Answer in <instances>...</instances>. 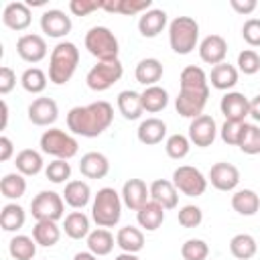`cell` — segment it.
<instances>
[{"label": "cell", "instance_id": "obj_1", "mask_svg": "<svg viewBox=\"0 0 260 260\" xmlns=\"http://www.w3.org/2000/svg\"><path fill=\"white\" fill-rule=\"evenodd\" d=\"M114 120V108L106 100L91 102L87 106H75L67 114V128L73 134L95 138L110 128Z\"/></svg>", "mask_w": 260, "mask_h": 260}, {"label": "cell", "instance_id": "obj_2", "mask_svg": "<svg viewBox=\"0 0 260 260\" xmlns=\"http://www.w3.org/2000/svg\"><path fill=\"white\" fill-rule=\"evenodd\" d=\"M77 65H79V49L75 47V43L63 41L51 53V59H49V79L55 85H63V83H67L73 77Z\"/></svg>", "mask_w": 260, "mask_h": 260}, {"label": "cell", "instance_id": "obj_3", "mask_svg": "<svg viewBox=\"0 0 260 260\" xmlns=\"http://www.w3.org/2000/svg\"><path fill=\"white\" fill-rule=\"evenodd\" d=\"M122 195L112 189V187H104L98 191V195L93 197V205H91V217L98 223V228H114L120 217H122Z\"/></svg>", "mask_w": 260, "mask_h": 260}, {"label": "cell", "instance_id": "obj_4", "mask_svg": "<svg viewBox=\"0 0 260 260\" xmlns=\"http://www.w3.org/2000/svg\"><path fill=\"white\" fill-rule=\"evenodd\" d=\"M199 41V24L191 16H177L169 24V43L177 55H189Z\"/></svg>", "mask_w": 260, "mask_h": 260}, {"label": "cell", "instance_id": "obj_5", "mask_svg": "<svg viewBox=\"0 0 260 260\" xmlns=\"http://www.w3.org/2000/svg\"><path fill=\"white\" fill-rule=\"evenodd\" d=\"M85 49L98 61H118L120 45L116 35L108 26H93L85 35Z\"/></svg>", "mask_w": 260, "mask_h": 260}, {"label": "cell", "instance_id": "obj_6", "mask_svg": "<svg viewBox=\"0 0 260 260\" xmlns=\"http://www.w3.org/2000/svg\"><path fill=\"white\" fill-rule=\"evenodd\" d=\"M41 150L45 154L55 156V158L69 160V158H73L77 154L79 144L65 130H61V128H49V130H45L41 134Z\"/></svg>", "mask_w": 260, "mask_h": 260}, {"label": "cell", "instance_id": "obj_7", "mask_svg": "<svg viewBox=\"0 0 260 260\" xmlns=\"http://www.w3.org/2000/svg\"><path fill=\"white\" fill-rule=\"evenodd\" d=\"M30 213L37 221H59L65 213V199L55 191H41L30 201Z\"/></svg>", "mask_w": 260, "mask_h": 260}, {"label": "cell", "instance_id": "obj_8", "mask_svg": "<svg viewBox=\"0 0 260 260\" xmlns=\"http://www.w3.org/2000/svg\"><path fill=\"white\" fill-rule=\"evenodd\" d=\"M122 75H124V67L120 61H98V65H93L87 71L85 81L91 91H106L114 83H118Z\"/></svg>", "mask_w": 260, "mask_h": 260}, {"label": "cell", "instance_id": "obj_9", "mask_svg": "<svg viewBox=\"0 0 260 260\" xmlns=\"http://www.w3.org/2000/svg\"><path fill=\"white\" fill-rule=\"evenodd\" d=\"M209 98V85L207 87H181L179 95L175 98V108L183 118H197L203 114V108Z\"/></svg>", "mask_w": 260, "mask_h": 260}, {"label": "cell", "instance_id": "obj_10", "mask_svg": "<svg viewBox=\"0 0 260 260\" xmlns=\"http://www.w3.org/2000/svg\"><path fill=\"white\" fill-rule=\"evenodd\" d=\"M173 185L187 197H199L207 189V179L199 169L191 165H181L173 171Z\"/></svg>", "mask_w": 260, "mask_h": 260}, {"label": "cell", "instance_id": "obj_11", "mask_svg": "<svg viewBox=\"0 0 260 260\" xmlns=\"http://www.w3.org/2000/svg\"><path fill=\"white\" fill-rule=\"evenodd\" d=\"M215 136H217V126H215V120L211 116L201 114V116L191 120V124H189V140L195 146H199V148L211 146Z\"/></svg>", "mask_w": 260, "mask_h": 260}, {"label": "cell", "instance_id": "obj_12", "mask_svg": "<svg viewBox=\"0 0 260 260\" xmlns=\"http://www.w3.org/2000/svg\"><path fill=\"white\" fill-rule=\"evenodd\" d=\"M16 53L26 63H39L47 57V43L41 35H35V32L22 35L16 41Z\"/></svg>", "mask_w": 260, "mask_h": 260}, {"label": "cell", "instance_id": "obj_13", "mask_svg": "<svg viewBox=\"0 0 260 260\" xmlns=\"http://www.w3.org/2000/svg\"><path fill=\"white\" fill-rule=\"evenodd\" d=\"M219 110L225 120L244 122V118L250 116V100L240 91H228L219 102Z\"/></svg>", "mask_w": 260, "mask_h": 260}, {"label": "cell", "instance_id": "obj_14", "mask_svg": "<svg viewBox=\"0 0 260 260\" xmlns=\"http://www.w3.org/2000/svg\"><path fill=\"white\" fill-rule=\"evenodd\" d=\"M59 118V106L53 98H37L28 106V120L35 126H51Z\"/></svg>", "mask_w": 260, "mask_h": 260}, {"label": "cell", "instance_id": "obj_15", "mask_svg": "<svg viewBox=\"0 0 260 260\" xmlns=\"http://www.w3.org/2000/svg\"><path fill=\"white\" fill-rule=\"evenodd\" d=\"M228 55V41L221 35H207L199 43V57L207 65H219L225 61Z\"/></svg>", "mask_w": 260, "mask_h": 260}, {"label": "cell", "instance_id": "obj_16", "mask_svg": "<svg viewBox=\"0 0 260 260\" xmlns=\"http://www.w3.org/2000/svg\"><path fill=\"white\" fill-rule=\"evenodd\" d=\"M120 195L128 209L138 211L140 207H144L150 201V187H146V183L142 179H128L124 183Z\"/></svg>", "mask_w": 260, "mask_h": 260}, {"label": "cell", "instance_id": "obj_17", "mask_svg": "<svg viewBox=\"0 0 260 260\" xmlns=\"http://www.w3.org/2000/svg\"><path fill=\"white\" fill-rule=\"evenodd\" d=\"M41 28L49 37L61 39V37L69 35V30H71V18L63 10L51 8V10H45L41 14Z\"/></svg>", "mask_w": 260, "mask_h": 260}, {"label": "cell", "instance_id": "obj_18", "mask_svg": "<svg viewBox=\"0 0 260 260\" xmlns=\"http://www.w3.org/2000/svg\"><path fill=\"white\" fill-rule=\"evenodd\" d=\"M209 183L217 191H232L240 183V171L232 162H215L209 169Z\"/></svg>", "mask_w": 260, "mask_h": 260}, {"label": "cell", "instance_id": "obj_19", "mask_svg": "<svg viewBox=\"0 0 260 260\" xmlns=\"http://www.w3.org/2000/svg\"><path fill=\"white\" fill-rule=\"evenodd\" d=\"M30 20H32V14H30V8L26 2H8L4 6V12H2V22L10 28V30H26L30 26Z\"/></svg>", "mask_w": 260, "mask_h": 260}, {"label": "cell", "instance_id": "obj_20", "mask_svg": "<svg viewBox=\"0 0 260 260\" xmlns=\"http://www.w3.org/2000/svg\"><path fill=\"white\" fill-rule=\"evenodd\" d=\"M79 171L87 179H104L110 173V160L102 152H85L79 160Z\"/></svg>", "mask_w": 260, "mask_h": 260}, {"label": "cell", "instance_id": "obj_21", "mask_svg": "<svg viewBox=\"0 0 260 260\" xmlns=\"http://www.w3.org/2000/svg\"><path fill=\"white\" fill-rule=\"evenodd\" d=\"M165 26H167V12L160 8H150L138 18V30L146 39L158 37Z\"/></svg>", "mask_w": 260, "mask_h": 260}, {"label": "cell", "instance_id": "obj_22", "mask_svg": "<svg viewBox=\"0 0 260 260\" xmlns=\"http://www.w3.org/2000/svg\"><path fill=\"white\" fill-rule=\"evenodd\" d=\"M136 136L142 144L146 146H154L158 142H162V138L167 136V124L160 118H146L140 122Z\"/></svg>", "mask_w": 260, "mask_h": 260}, {"label": "cell", "instance_id": "obj_23", "mask_svg": "<svg viewBox=\"0 0 260 260\" xmlns=\"http://www.w3.org/2000/svg\"><path fill=\"white\" fill-rule=\"evenodd\" d=\"M150 199L156 201L158 205H162L165 209H175L179 203V191L173 185V181L156 179L150 185Z\"/></svg>", "mask_w": 260, "mask_h": 260}, {"label": "cell", "instance_id": "obj_24", "mask_svg": "<svg viewBox=\"0 0 260 260\" xmlns=\"http://www.w3.org/2000/svg\"><path fill=\"white\" fill-rule=\"evenodd\" d=\"M136 219H138V225L140 228H144L146 232H154L165 221V207L150 199L144 207H140L136 211Z\"/></svg>", "mask_w": 260, "mask_h": 260}, {"label": "cell", "instance_id": "obj_25", "mask_svg": "<svg viewBox=\"0 0 260 260\" xmlns=\"http://www.w3.org/2000/svg\"><path fill=\"white\" fill-rule=\"evenodd\" d=\"M102 8L106 12H116V14H138L146 12L152 8V0H102Z\"/></svg>", "mask_w": 260, "mask_h": 260}, {"label": "cell", "instance_id": "obj_26", "mask_svg": "<svg viewBox=\"0 0 260 260\" xmlns=\"http://www.w3.org/2000/svg\"><path fill=\"white\" fill-rule=\"evenodd\" d=\"M232 207L240 215H246V217L256 215L260 211V197L252 189H240L232 195Z\"/></svg>", "mask_w": 260, "mask_h": 260}, {"label": "cell", "instance_id": "obj_27", "mask_svg": "<svg viewBox=\"0 0 260 260\" xmlns=\"http://www.w3.org/2000/svg\"><path fill=\"white\" fill-rule=\"evenodd\" d=\"M136 81L142 83L144 87H150V85H156V81H160L162 77V63L154 57H148V59H142L138 65H136Z\"/></svg>", "mask_w": 260, "mask_h": 260}, {"label": "cell", "instance_id": "obj_28", "mask_svg": "<svg viewBox=\"0 0 260 260\" xmlns=\"http://www.w3.org/2000/svg\"><path fill=\"white\" fill-rule=\"evenodd\" d=\"M63 199L73 209H83L91 199V189H89V185L85 181H69L65 185Z\"/></svg>", "mask_w": 260, "mask_h": 260}, {"label": "cell", "instance_id": "obj_29", "mask_svg": "<svg viewBox=\"0 0 260 260\" xmlns=\"http://www.w3.org/2000/svg\"><path fill=\"white\" fill-rule=\"evenodd\" d=\"M116 244L124 252L136 254V252H140L144 248V234H142V230H138L134 225H124L116 234Z\"/></svg>", "mask_w": 260, "mask_h": 260}, {"label": "cell", "instance_id": "obj_30", "mask_svg": "<svg viewBox=\"0 0 260 260\" xmlns=\"http://www.w3.org/2000/svg\"><path fill=\"white\" fill-rule=\"evenodd\" d=\"M209 81H211V85H213L215 89H221V91L232 89V87L238 83V69H236L234 65H230V63L223 61V63H219V65H215V67L211 69Z\"/></svg>", "mask_w": 260, "mask_h": 260}, {"label": "cell", "instance_id": "obj_31", "mask_svg": "<svg viewBox=\"0 0 260 260\" xmlns=\"http://www.w3.org/2000/svg\"><path fill=\"white\" fill-rule=\"evenodd\" d=\"M118 110L120 114L126 118V120H138L142 116V98L140 93L132 91V89H126V91H120L118 93Z\"/></svg>", "mask_w": 260, "mask_h": 260}, {"label": "cell", "instance_id": "obj_32", "mask_svg": "<svg viewBox=\"0 0 260 260\" xmlns=\"http://www.w3.org/2000/svg\"><path fill=\"white\" fill-rule=\"evenodd\" d=\"M14 165H16V171L24 177L39 175L43 171V156H41V152H37L32 148H24L16 154Z\"/></svg>", "mask_w": 260, "mask_h": 260}, {"label": "cell", "instance_id": "obj_33", "mask_svg": "<svg viewBox=\"0 0 260 260\" xmlns=\"http://www.w3.org/2000/svg\"><path fill=\"white\" fill-rule=\"evenodd\" d=\"M140 98H142V110L148 112V114H156V112L165 110L167 104H169V93H167V89H162L160 85H150V87H146V89L140 93Z\"/></svg>", "mask_w": 260, "mask_h": 260}, {"label": "cell", "instance_id": "obj_34", "mask_svg": "<svg viewBox=\"0 0 260 260\" xmlns=\"http://www.w3.org/2000/svg\"><path fill=\"white\" fill-rule=\"evenodd\" d=\"M63 232L71 240H81L89 236V217L83 211H71L63 221Z\"/></svg>", "mask_w": 260, "mask_h": 260}, {"label": "cell", "instance_id": "obj_35", "mask_svg": "<svg viewBox=\"0 0 260 260\" xmlns=\"http://www.w3.org/2000/svg\"><path fill=\"white\" fill-rule=\"evenodd\" d=\"M230 252L238 260H250L256 256L258 244H256L254 236H250V234H236L230 240Z\"/></svg>", "mask_w": 260, "mask_h": 260}, {"label": "cell", "instance_id": "obj_36", "mask_svg": "<svg viewBox=\"0 0 260 260\" xmlns=\"http://www.w3.org/2000/svg\"><path fill=\"white\" fill-rule=\"evenodd\" d=\"M26 213L18 203H6L0 211V228L4 232H18L24 225Z\"/></svg>", "mask_w": 260, "mask_h": 260}, {"label": "cell", "instance_id": "obj_37", "mask_svg": "<svg viewBox=\"0 0 260 260\" xmlns=\"http://www.w3.org/2000/svg\"><path fill=\"white\" fill-rule=\"evenodd\" d=\"M87 248L95 256H108L114 250V236L106 228H98L87 236Z\"/></svg>", "mask_w": 260, "mask_h": 260}, {"label": "cell", "instance_id": "obj_38", "mask_svg": "<svg viewBox=\"0 0 260 260\" xmlns=\"http://www.w3.org/2000/svg\"><path fill=\"white\" fill-rule=\"evenodd\" d=\"M32 238L39 246L51 248L59 242L61 238V228L57 225V221H37L32 228Z\"/></svg>", "mask_w": 260, "mask_h": 260}, {"label": "cell", "instance_id": "obj_39", "mask_svg": "<svg viewBox=\"0 0 260 260\" xmlns=\"http://www.w3.org/2000/svg\"><path fill=\"white\" fill-rule=\"evenodd\" d=\"M8 252L14 260H32L37 254V242L30 236H14L8 244Z\"/></svg>", "mask_w": 260, "mask_h": 260}, {"label": "cell", "instance_id": "obj_40", "mask_svg": "<svg viewBox=\"0 0 260 260\" xmlns=\"http://www.w3.org/2000/svg\"><path fill=\"white\" fill-rule=\"evenodd\" d=\"M26 191V179L20 173H8L0 179V193L6 199H18Z\"/></svg>", "mask_w": 260, "mask_h": 260}, {"label": "cell", "instance_id": "obj_41", "mask_svg": "<svg viewBox=\"0 0 260 260\" xmlns=\"http://www.w3.org/2000/svg\"><path fill=\"white\" fill-rule=\"evenodd\" d=\"M238 146L244 154H258L260 152V128L256 124L244 122Z\"/></svg>", "mask_w": 260, "mask_h": 260}, {"label": "cell", "instance_id": "obj_42", "mask_svg": "<svg viewBox=\"0 0 260 260\" xmlns=\"http://www.w3.org/2000/svg\"><path fill=\"white\" fill-rule=\"evenodd\" d=\"M20 83H22L24 91H28V93H41L47 87V75L39 67H28L20 75Z\"/></svg>", "mask_w": 260, "mask_h": 260}, {"label": "cell", "instance_id": "obj_43", "mask_svg": "<svg viewBox=\"0 0 260 260\" xmlns=\"http://www.w3.org/2000/svg\"><path fill=\"white\" fill-rule=\"evenodd\" d=\"M165 150H167V154L171 156V158H175V160H181V158H185L187 154H189V150H191V140H189V136H183V134H171L169 138H167V142H165Z\"/></svg>", "mask_w": 260, "mask_h": 260}, {"label": "cell", "instance_id": "obj_44", "mask_svg": "<svg viewBox=\"0 0 260 260\" xmlns=\"http://www.w3.org/2000/svg\"><path fill=\"white\" fill-rule=\"evenodd\" d=\"M209 77L205 75V71L197 65H189L181 71V77H179V85L181 87H207Z\"/></svg>", "mask_w": 260, "mask_h": 260}, {"label": "cell", "instance_id": "obj_45", "mask_svg": "<svg viewBox=\"0 0 260 260\" xmlns=\"http://www.w3.org/2000/svg\"><path fill=\"white\" fill-rule=\"evenodd\" d=\"M181 256L183 260H205L209 256V246L199 238H191L181 246Z\"/></svg>", "mask_w": 260, "mask_h": 260}, {"label": "cell", "instance_id": "obj_46", "mask_svg": "<svg viewBox=\"0 0 260 260\" xmlns=\"http://www.w3.org/2000/svg\"><path fill=\"white\" fill-rule=\"evenodd\" d=\"M45 175H47V179H49L51 183H55V185L65 183V181L69 179V175H71V165H69L67 160L55 158V160H51V162L47 165Z\"/></svg>", "mask_w": 260, "mask_h": 260}, {"label": "cell", "instance_id": "obj_47", "mask_svg": "<svg viewBox=\"0 0 260 260\" xmlns=\"http://www.w3.org/2000/svg\"><path fill=\"white\" fill-rule=\"evenodd\" d=\"M238 69L244 75H254L260 71V55L254 49H244L238 55Z\"/></svg>", "mask_w": 260, "mask_h": 260}, {"label": "cell", "instance_id": "obj_48", "mask_svg": "<svg viewBox=\"0 0 260 260\" xmlns=\"http://www.w3.org/2000/svg\"><path fill=\"white\" fill-rule=\"evenodd\" d=\"M177 219L183 228H197L203 221V211L197 205H183L177 213Z\"/></svg>", "mask_w": 260, "mask_h": 260}, {"label": "cell", "instance_id": "obj_49", "mask_svg": "<svg viewBox=\"0 0 260 260\" xmlns=\"http://www.w3.org/2000/svg\"><path fill=\"white\" fill-rule=\"evenodd\" d=\"M242 126L244 122H232V120H225L219 134H221V140L225 144H232V146H238L240 142V134H242Z\"/></svg>", "mask_w": 260, "mask_h": 260}, {"label": "cell", "instance_id": "obj_50", "mask_svg": "<svg viewBox=\"0 0 260 260\" xmlns=\"http://www.w3.org/2000/svg\"><path fill=\"white\" fill-rule=\"evenodd\" d=\"M242 37L250 47H260V18H248L242 26Z\"/></svg>", "mask_w": 260, "mask_h": 260}, {"label": "cell", "instance_id": "obj_51", "mask_svg": "<svg viewBox=\"0 0 260 260\" xmlns=\"http://www.w3.org/2000/svg\"><path fill=\"white\" fill-rule=\"evenodd\" d=\"M98 8H102V0H71L69 2V10L75 16H87Z\"/></svg>", "mask_w": 260, "mask_h": 260}, {"label": "cell", "instance_id": "obj_52", "mask_svg": "<svg viewBox=\"0 0 260 260\" xmlns=\"http://www.w3.org/2000/svg\"><path fill=\"white\" fill-rule=\"evenodd\" d=\"M14 85H16V73L8 65H2L0 67V93L2 95L10 93L14 89Z\"/></svg>", "mask_w": 260, "mask_h": 260}, {"label": "cell", "instance_id": "obj_53", "mask_svg": "<svg viewBox=\"0 0 260 260\" xmlns=\"http://www.w3.org/2000/svg\"><path fill=\"white\" fill-rule=\"evenodd\" d=\"M230 6L238 12V14H252L254 10H256V6H258V2L256 0H230Z\"/></svg>", "mask_w": 260, "mask_h": 260}, {"label": "cell", "instance_id": "obj_54", "mask_svg": "<svg viewBox=\"0 0 260 260\" xmlns=\"http://www.w3.org/2000/svg\"><path fill=\"white\" fill-rule=\"evenodd\" d=\"M12 152H14V146H12V140H10L8 136H0V160H2V162H6V160H10V156H12Z\"/></svg>", "mask_w": 260, "mask_h": 260}, {"label": "cell", "instance_id": "obj_55", "mask_svg": "<svg viewBox=\"0 0 260 260\" xmlns=\"http://www.w3.org/2000/svg\"><path fill=\"white\" fill-rule=\"evenodd\" d=\"M250 116H252L256 122H260V95H256V98L250 102Z\"/></svg>", "mask_w": 260, "mask_h": 260}, {"label": "cell", "instance_id": "obj_56", "mask_svg": "<svg viewBox=\"0 0 260 260\" xmlns=\"http://www.w3.org/2000/svg\"><path fill=\"white\" fill-rule=\"evenodd\" d=\"M0 106H2V124H0V128L4 130V128H6V124H8V104L2 100V102H0Z\"/></svg>", "mask_w": 260, "mask_h": 260}, {"label": "cell", "instance_id": "obj_57", "mask_svg": "<svg viewBox=\"0 0 260 260\" xmlns=\"http://www.w3.org/2000/svg\"><path fill=\"white\" fill-rule=\"evenodd\" d=\"M73 260H98V256L91 254V252H77V254L73 256Z\"/></svg>", "mask_w": 260, "mask_h": 260}, {"label": "cell", "instance_id": "obj_58", "mask_svg": "<svg viewBox=\"0 0 260 260\" xmlns=\"http://www.w3.org/2000/svg\"><path fill=\"white\" fill-rule=\"evenodd\" d=\"M114 260H138V256H136V254H128V252H122V254L116 256Z\"/></svg>", "mask_w": 260, "mask_h": 260}, {"label": "cell", "instance_id": "obj_59", "mask_svg": "<svg viewBox=\"0 0 260 260\" xmlns=\"http://www.w3.org/2000/svg\"><path fill=\"white\" fill-rule=\"evenodd\" d=\"M45 2H47V0H26V4H28V8H30V6H43Z\"/></svg>", "mask_w": 260, "mask_h": 260}]
</instances>
